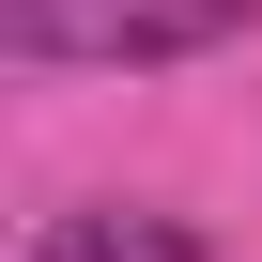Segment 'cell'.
I'll return each mask as SVG.
<instances>
[{"label": "cell", "mask_w": 262, "mask_h": 262, "mask_svg": "<svg viewBox=\"0 0 262 262\" xmlns=\"http://www.w3.org/2000/svg\"><path fill=\"white\" fill-rule=\"evenodd\" d=\"M262 16V0H0L16 62H201Z\"/></svg>", "instance_id": "obj_1"}, {"label": "cell", "mask_w": 262, "mask_h": 262, "mask_svg": "<svg viewBox=\"0 0 262 262\" xmlns=\"http://www.w3.org/2000/svg\"><path fill=\"white\" fill-rule=\"evenodd\" d=\"M31 262H216V231H185L155 201H77V216L31 231Z\"/></svg>", "instance_id": "obj_2"}]
</instances>
